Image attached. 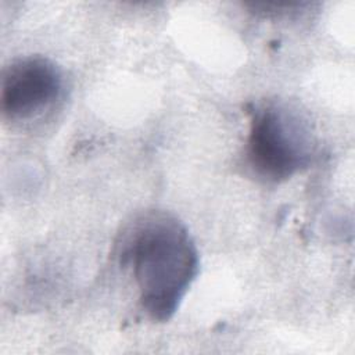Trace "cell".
<instances>
[{"mask_svg": "<svg viewBox=\"0 0 355 355\" xmlns=\"http://www.w3.org/2000/svg\"><path fill=\"white\" fill-rule=\"evenodd\" d=\"M116 248L121 265L132 269L143 311L155 322L169 320L200 268L187 227L166 212H148L123 230Z\"/></svg>", "mask_w": 355, "mask_h": 355, "instance_id": "6da1fadb", "label": "cell"}, {"mask_svg": "<svg viewBox=\"0 0 355 355\" xmlns=\"http://www.w3.org/2000/svg\"><path fill=\"white\" fill-rule=\"evenodd\" d=\"M64 78L60 68L42 55L14 60L1 78V112L12 122L42 115L61 97Z\"/></svg>", "mask_w": 355, "mask_h": 355, "instance_id": "3957f363", "label": "cell"}, {"mask_svg": "<svg viewBox=\"0 0 355 355\" xmlns=\"http://www.w3.org/2000/svg\"><path fill=\"white\" fill-rule=\"evenodd\" d=\"M244 154L257 176L284 182L312 164L313 133L295 108L277 101L262 103L251 110Z\"/></svg>", "mask_w": 355, "mask_h": 355, "instance_id": "7a4b0ae2", "label": "cell"}]
</instances>
